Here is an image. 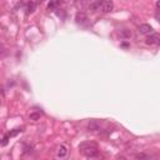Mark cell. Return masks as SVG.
Returning <instances> with one entry per match:
<instances>
[{
	"mask_svg": "<svg viewBox=\"0 0 160 160\" xmlns=\"http://www.w3.org/2000/svg\"><path fill=\"white\" fill-rule=\"evenodd\" d=\"M8 141H9V137H8V134H6L5 135V137H4V139H3V141H1V145H6V144H8Z\"/></svg>",
	"mask_w": 160,
	"mask_h": 160,
	"instance_id": "15",
	"label": "cell"
},
{
	"mask_svg": "<svg viewBox=\"0 0 160 160\" xmlns=\"http://www.w3.org/2000/svg\"><path fill=\"white\" fill-rule=\"evenodd\" d=\"M40 116H42V114L40 113H31L29 115V118H30V120H34V121H36V120H39Z\"/></svg>",
	"mask_w": 160,
	"mask_h": 160,
	"instance_id": "13",
	"label": "cell"
},
{
	"mask_svg": "<svg viewBox=\"0 0 160 160\" xmlns=\"http://www.w3.org/2000/svg\"><path fill=\"white\" fill-rule=\"evenodd\" d=\"M138 31L141 34V35H149V34L153 33V26L149 25V24H141L140 26H139Z\"/></svg>",
	"mask_w": 160,
	"mask_h": 160,
	"instance_id": "3",
	"label": "cell"
},
{
	"mask_svg": "<svg viewBox=\"0 0 160 160\" xmlns=\"http://www.w3.org/2000/svg\"><path fill=\"white\" fill-rule=\"evenodd\" d=\"M119 35H120V38H123V39H129V38H131V31L128 29H124L119 33Z\"/></svg>",
	"mask_w": 160,
	"mask_h": 160,
	"instance_id": "10",
	"label": "cell"
},
{
	"mask_svg": "<svg viewBox=\"0 0 160 160\" xmlns=\"http://www.w3.org/2000/svg\"><path fill=\"white\" fill-rule=\"evenodd\" d=\"M100 129V123L98 120H91L89 124H88V130L89 131H96Z\"/></svg>",
	"mask_w": 160,
	"mask_h": 160,
	"instance_id": "5",
	"label": "cell"
},
{
	"mask_svg": "<svg viewBox=\"0 0 160 160\" xmlns=\"http://www.w3.org/2000/svg\"><path fill=\"white\" fill-rule=\"evenodd\" d=\"M100 4H101V1H94V3H90L89 9H90L93 13H95L96 10H100Z\"/></svg>",
	"mask_w": 160,
	"mask_h": 160,
	"instance_id": "9",
	"label": "cell"
},
{
	"mask_svg": "<svg viewBox=\"0 0 160 160\" xmlns=\"http://www.w3.org/2000/svg\"><path fill=\"white\" fill-rule=\"evenodd\" d=\"M155 19H156V21H160V14H159V10H156V13H155Z\"/></svg>",
	"mask_w": 160,
	"mask_h": 160,
	"instance_id": "17",
	"label": "cell"
},
{
	"mask_svg": "<svg viewBox=\"0 0 160 160\" xmlns=\"http://www.w3.org/2000/svg\"><path fill=\"white\" fill-rule=\"evenodd\" d=\"M91 159H93V160H103L101 158H96V156H94V158H91Z\"/></svg>",
	"mask_w": 160,
	"mask_h": 160,
	"instance_id": "19",
	"label": "cell"
},
{
	"mask_svg": "<svg viewBox=\"0 0 160 160\" xmlns=\"http://www.w3.org/2000/svg\"><path fill=\"white\" fill-rule=\"evenodd\" d=\"M23 131V129H14L13 131H10V133H8V137L9 138H11V137H15V135H18L19 133H21Z\"/></svg>",
	"mask_w": 160,
	"mask_h": 160,
	"instance_id": "14",
	"label": "cell"
},
{
	"mask_svg": "<svg viewBox=\"0 0 160 160\" xmlns=\"http://www.w3.org/2000/svg\"><path fill=\"white\" fill-rule=\"evenodd\" d=\"M121 46H123V48H128L129 44H128V43H121Z\"/></svg>",
	"mask_w": 160,
	"mask_h": 160,
	"instance_id": "18",
	"label": "cell"
},
{
	"mask_svg": "<svg viewBox=\"0 0 160 160\" xmlns=\"http://www.w3.org/2000/svg\"><path fill=\"white\" fill-rule=\"evenodd\" d=\"M60 5V1H52L48 4V10H55Z\"/></svg>",
	"mask_w": 160,
	"mask_h": 160,
	"instance_id": "11",
	"label": "cell"
},
{
	"mask_svg": "<svg viewBox=\"0 0 160 160\" xmlns=\"http://www.w3.org/2000/svg\"><path fill=\"white\" fill-rule=\"evenodd\" d=\"M8 55V49L4 48L3 45H0V59H3V58H5Z\"/></svg>",
	"mask_w": 160,
	"mask_h": 160,
	"instance_id": "12",
	"label": "cell"
},
{
	"mask_svg": "<svg viewBox=\"0 0 160 160\" xmlns=\"http://www.w3.org/2000/svg\"><path fill=\"white\" fill-rule=\"evenodd\" d=\"M36 3H34V1H30V3H28L26 4V13L28 14H31V13H34L35 11V9H36Z\"/></svg>",
	"mask_w": 160,
	"mask_h": 160,
	"instance_id": "8",
	"label": "cell"
},
{
	"mask_svg": "<svg viewBox=\"0 0 160 160\" xmlns=\"http://www.w3.org/2000/svg\"><path fill=\"white\" fill-rule=\"evenodd\" d=\"M145 44H148V45H159L160 44L159 34H151L150 36H148L145 39Z\"/></svg>",
	"mask_w": 160,
	"mask_h": 160,
	"instance_id": "2",
	"label": "cell"
},
{
	"mask_svg": "<svg viewBox=\"0 0 160 160\" xmlns=\"http://www.w3.org/2000/svg\"><path fill=\"white\" fill-rule=\"evenodd\" d=\"M79 150L81 151V154L86 158H94V156H98L99 154V150H98V145L95 143H81L79 145Z\"/></svg>",
	"mask_w": 160,
	"mask_h": 160,
	"instance_id": "1",
	"label": "cell"
},
{
	"mask_svg": "<svg viewBox=\"0 0 160 160\" xmlns=\"http://www.w3.org/2000/svg\"><path fill=\"white\" fill-rule=\"evenodd\" d=\"M116 160H128V158L124 155H119V156H116Z\"/></svg>",
	"mask_w": 160,
	"mask_h": 160,
	"instance_id": "16",
	"label": "cell"
},
{
	"mask_svg": "<svg viewBox=\"0 0 160 160\" xmlns=\"http://www.w3.org/2000/svg\"><path fill=\"white\" fill-rule=\"evenodd\" d=\"M100 9H101V11L103 13H110L111 10L114 9V4H113V1H101V4H100Z\"/></svg>",
	"mask_w": 160,
	"mask_h": 160,
	"instance_id": "4",
	"label": "cell"
},
{
	"mask_svg": "<svg viewBox=\"0 0 160 160\" xmlns=\"http://www.w3.org/2000/svg\"><path fill=\"white\" fill-rule=\"evenodd\" d=\"M68 154V148H66V145H60V148H59V150H58V156L61 159V158H65Z\"/></svg>",
	"mask_w": 160,
	"mask_h": 160,
	"instance_id": "6",
	"label": "cell"
},
{
	"mask_svg": "<svg viewBox=\"0 0 160 160\" xmlns=\"http://www.w3.org/2000/svg\"><path fill=\"white\" fill-rule=\"evenodd\" d=\"M75 20H76L78 24H84L88 20V18H86V15H85L84 13H78L76 16H75Z\"/></svg>",
	"mask_w": 160,
	"mask_h": 160,
	"instance_id": "7",
	"label": "cell"
}]
</instances>
